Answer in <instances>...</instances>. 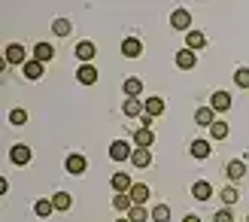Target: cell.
<instances>
[{
	"instance_id": "36",
	"label": "cell",
	"mask_w": 249,
	"mask_h": 222,
	"mask_svg": "<svg viewBox=\"0 0 249 222\" xmlns=\"http://www.w3.org/2000/svg\"><path fill=\"white\" fill-rule=\"evenodd\" d=\"M182 222H201V216H195V213H189V216H185Z\"/></svg>"
},
{
	"instance_id": "3",
	"label": "cell",
	"mask_w": 249,
	"mask_h": 222,
	"mask_svg": "<svg viewBox=\"0 0 249 222\" xmlns=\"http://www.w3.org/2000/svg\"><path fill=\"white\" fill-rule=\"evenodd\" d=\"M170 24H173L177 31H185V28L192 24V12H189V9H177V12L170 16Z\"/></svg>"
},
{
	"instance_id": "34",
	"label": "cell",
	"mask_w": 249,
	"mask_h": 222,
	"mask_svg": "<svg viewBox=\"0 0 249 222\" xmlns=\"http://www.w3.org/2000/svg\"><path fill=\"white\" fill-rule=\"evenodd\" d=\"M237 198H240V192L234 189V186H228V189H222V201H225V204H237Z\"/></svg>"
},
{
	"instance_id": "32",
	"label": "cell",
	"mask_w": 249,
	"mask_h": 222,
	"mask_svg": "<svg viewBox=\"0 0 249 222\" xmlns=\"http://www.w3.org/2000/svg\"><path fill=\"white\" fill-rule=\"evenodd\" d=\"M234 82H237L240 89H249V67H240L237 73H234Z\"/></svg>"
},
{
	"instance_id": "18",
	"label": "cell",
	"mask_w": 249,
	"mask_h": 222,
	"mask_svg": "<svg viewBox=\"0 0 249 222\" xmlns=\"http://www.w3.org/2000/svg\"><path fill=\"white\" fill-rule=\"evenodd\" d=\"M131 162L137 167H149V165H152V155H149V149H134L131 152Z\"/></svg>"
},
{
	"instance_id": "1",
	"label": "cell",
	"mask_w": 249,
	"mask_h": 222,
	"mask_svg": "<svg viewBox=\"0 0 249 222\" xmlns=\"http://www.w3.org/2000/svg\"><path fill=\"white\" fill-rule=\"evenodd\" d=\"M122 55L124 58H140L143 55V43L137 40V37H128V40L122 43Z\"/></svg>"
},
{
	"instance_id": "35",
	"label": "cell",
	"mask_w": 249,
	"mask_h": 222,
	"mask_svg": "<svg viewBox=\"0 0 249 222\" xmlns=\"http://www.w3.org/2000/svg\"><path fill=\"white\" fill-rule=\"evenodd\" d=\"M213 222H234V216H231V210H219L213 216Z\"/></svg>"
},
{
	"instance_id": "13",
	"label": "cell",
	"mask_w": 249,
	"mask_h": 222,
	"mask_svg": "<svg viewBox=\"0 0 249 222\" xmlns=\"http://www.w3.org/2000/svg\"><path fill=\"white\" fill-rule=\"evenodd\" d=\"M43 70H46V67H43V61H36V58H34V61H28V64H24V76H28V79H40V76H43Z\"/></svg>"
},
{
	"instance_id": "12",
	"label": "cell",
	"mask_w": 249,
	"mask_h": 222,
	"mask_svg": "<svg viewBox=\"0 0 249 222\" xmlns=\"http://www.w3.org/2000/svg\"><path fill=\"white\" fill-rule=\"evenodd\" d=\"M195 122H197V125H213V122H216V110L213 107H201L195 113Z\"/></svg>"
},
{
	"instance_id": "10",
	"label": "cell",
	"mask_w": 249,
	"mask_h": 222,
	"mask_svg": "<svg viewBox=\"0 0 249 222\" xmlns=\"http://www.w3.org/2000/svg\"><path fill=\"white\" fill-rule=\"evenodd\" d=\"M6 61H9V64H21V61H24V46H18V43L6 46ZM21 67H24V64H21Z\"/></svg>"
},
{
	"instance_id": "16",
	"label": "cell",
	"mask_w": 249,
	"mask_h": 222,
	"mask_svg": "<svg viewBox=\"0 0 249 222\" xmlns=\"http://www.w3.org/2000/svg\"><path fill=\"white\" fill-rule=\"evenodd\" d=\"M52 55H55V49L49 46V43H36V46H34V58H36V61H43V64H46V61L52 58Z\"/></svg>"
},
{
	"instance_id": "19",
	"label": "cell",
	"mask_w": 249,
	"mask_h": 222,
	"mask_svg": "<svg viewBox=\"0 0 249 222\" xmlns=\"http://www.w3.org/2000/svg\"><path fill=\"white\" fill-rule=\"evenodd\" d=\"M128 195H131V201H134V204H143V201L149 198V186L137 183V186H131V192H128Z\"/></svg>"
},
{
	"instance_id": "20",
	"label": "cell",
	"mask_w": 249,
	"mask_h": 222,
	"mask_svg": "<svg viewBox=\"0 0 249 222\" xmlns=\"http://www.w3.org/2000/svg\"><path fill=\"white\" fill-rule=\"evenodd\" d=\"M161 113H164V101H161V97H149V101H146V116H161Z\"/></svg>"
},
{
	"instance_id": "22",
	"label": "cell",
	"mask_w": 249,
	"mask_h": 222,
	"mask_svg": "<svg viewBox=\"0 0 249 222\" xmlns=\"http://www.w3.org/2000/svg\"><path fill=\"white\" fill-rule=\"evenodd\" d=\"M210 155V140H192V158H207Z\"/></svg>"
},
{
	"instance_id": "14",
	"label": "cell",
	"mask_w": 249,
	"mask_h": 222,
	"mask_svg": "<svg viewBox=\"0 0 249 222\" xmlns=\"http://www.w3.org/2000/svg\"><path fill=\"white\" fill-rule=\"evenodd\" d=\"M152 131H149V128H140V131H137L134 134V143H137V149H146V146H152Z\"/></svg>"
},
{
	"instance_id": "17",
	"label": "cell",
	"mask_w": 249,
	"mask_h": 222,
	"mask_svg": "<svg viewBox=\"0 0 249 222\" xmlns=\"http://www.w3.org/2000/svg\"><path fill=\"white\" fill-rule=\"evenodd\" d=\"M185 46H189L192 52H195V49H204V46H207V37H204L201 31H192L189 37H185Z\"/></svg>"
},
{
	"instance_id": "5",
	"label": "cell",
	"mask_w": 249,
	"mask_h": 222,
	"mask_svg": "<svg viewBox=\"0 0 249 222\" xmlns=\"http://www.w3.org/2000/svg\"><path fill=\"white\" fill-rule=\"evenodd\" d=\"M9 158H12V165H28L31 162V149H28V146H12V149H9Z\"/></svg>"
},
{
	"instance_id": "29",
	"label": "cell",
	"mask_w": 249,
	"mask_h": 222,
	"mask_svg": "<svg viewBox=\"0 0 249 222\" xmlns=\"http://www.w3.org/2000/svg\"><path fill=\"white\" fill-rule=\"evenodd\" d=\"M52 210H55L52 201H36V204H34V213H36V216H49Z\"/></svg>"
},
{
	"instance_id": "21",
	"label": "cell",
	"mask_w": 249,
	"mask_h": 222,
	"mask_svg": "<svg viewBox=\"0 0 249 222\" xmlns=\"http://www.w3.org/2000/svg\"><path fill=\"white\" fill-rule=\"evenodd\" d=\"M225 174H228V180H234V183H237V180H240V177L246 174V165H243V162H228Z\"/></svg>"
},
{
	"instance_id": "27",
	"label": "cell",
	"mask_w": 249,
	"mask_h": 222,
	"mask_svg": "<svg viewBox=\"0 0 249 222\" xmlns=\"http://www.w3.org/2000/svg\"><path fill=\"white\" fill-rule=\"evenodd\" d=\"M140 92H143L140 79H124V94H128V97H140Z\"/></svg>"
},
{
	"instance_id": "7",
	"label": "cell",
	"mask_w": 249,
	"mask_h": 222,
	"mask_svg": "<svg viewBox=\"0 0 249 222\" xmlns=\"http://www.w3.org/2000/svg\"><path fill=\"white\" fill-rule=\"evenodd\" d=\"M76 79H79L82 85H94V82H97V70H94L91 64H82V67L76 70Z\"/></svg>"
},
{
	"instance_id": "31",
	"label": "cell",
	"mask_w": 249,
	"mask_h": 222,
	"mask_svg": "<svg viewBox=\"0 0 249 222\" xmlns=\"http://www.w3.org/2000/svg\"><path fill=\"white\" fill-rule=\"evenodd\" d=\"M52 204H55V210H67V207H70V195L67 192H58L55 198H52Z\"/></svg>"
},
{
	"instance_id": "4",
	"label": "cell",
	"mask_w": 249,
	"mask_h": 222,
	"mask_svg": "<svg viewBox=\"0 0 249 222\" xmlns=\"http://www.w3.org/2000/svg\"><path fill=\"white\" fill-rule=\"evenodd\" d=\"M94 52H97V49H94V43H89V40H85V43H76V58L82 61V64H91Z\"/></svg>"
},
{
	"instance_id": "33",
	"label": "cell",
	"mask_w": 249,
	"mask_h": 222,
	"mask_svg": "<svg viewBox=\"0 0 249 222\" xmlns=\"http://www.w3.org/2000/svg\"><path fill=\"white\" fill-rule=\"evenodd\" d=\"M9 122H12V125H24V122H28V113H24L21 107H16V110L9 113Z\"/></svg>"
},
{
	"instance_id": "37",
	"label": "cell",
	"mask_w": 249,
	"mask_h": 222,
	"mask_svg": "<svg viewBox=\"0 0 249 222\" xmlns=\"http://www.w3.org/2000/svg\"><path fill=\"white\" fill-rule=\"evenodd\" d=\"M116 222H131V219H116Z\"/></svg>"
},
{
	"instance_id": "24",
	"label": "cell",
	"mask_w": 249,
	"mask_h": 222,
	"mask_svg": "<svg viewBox=\"0 0 249 222\" xmlns=\"http://www.w3.org/2000/svg\"><path fill=\"white\" fill-rule=\"evenodd\" d=\"M113 207H116V210H131V207H134L131 195H128V192H116V198H113Z\"/></svg>"
},
{
	"instance_id": "28",
	"label": "cell",
	"mask_w": 249,
	"mask_h": 222,
	"mask_svg": "<svg viewBox=\"0 0 249 222\" xmlns=\"http://www.w3.org/2000/svg\"><path fill=\"white\" fill-rule=\"evenodd\" d=\"M52 31H55L58 37H67V34H70V21H67V18H55V21H52Z\"/></svg>"
},
{
	"instance_id": "11",
	"label": "cell",
	"mask_w": 249,
	"mask_h": 222,
	"mask_svg": "<svg viewBox=\"0 0 249 222\" xmlns=\"http://www.w3.org/2000/svg\"><path fill=\"white\" fill-rule=\"evenodd\" d=\"M177 67H182V70L195 67V52H192V49H179V52H177Z\"/></svg>"
},
{
	"instance_id": "2",
	"label": "cell",
	"mask_w": 249,
	"mask_h": 222,
	"mask_svg": "<svg viewBox=\"0 0 249 222\" xmlns=\"http://www.w3.org/2000/svg\"><path fill=\"white\" fill-rule=\"evenodd\" d=\"M131 146L124 140H113V146H109V155H113V162H124V158H131Z\"/></svg>"
},
{
	"instance_id": "30",
	"label": "cell",
	"mask_w": 249,
	"mask_h": 222,
	"mask_svg": "<svg viewBox=\"0 0 249 222\" xmlns=\"http://www.w3.org/2000/svg\"><path fill=\"white\" fill-rule=\"evenodd\" d=\"M152 219H155V222H170V210H167V204H158L155 210H152Z\"/></svg>"
},
{
	"instance_id": "15",
	"label": "cell",
	"mask_w": 249,
	"mask_h": 222,
	"mask_svg": "<svg viewBox=\"0 0 249 222\" xmlns=\"http://www.w3.org/2000/svg\"><path fill=\"white\" fill-rule=\"evenodd\" d=\"M146 113V104H140L137 97H128L124 101V116H143Z\"/></svg>"
},
{
	"instance_id": "9",
	"label": "cell",
	"mask_w": 249,
	"mask_h": 222,
	"mask_svg": "<svg viewBox=\"0 0 249 222\" xmlns=\"http://www.w3.org/2000/svg\"><path fill=\"white\" fill-rule=\"evenodd\" d=\"M64 167L70 170V174H82V170L89 167V162H85L82 155H67V162H64Z\"/></svg>"
},
{
	"instance_id": "26",
	"label": "cell",
	"mask_w": 249,
	"mask_h": 222,
	"mask_svg": "<svg viewBox=\"0 0 249 222\" xmlns=\"http://www.w3.org/2000/svg\"><path fill=\"white\" fill-rule=\"evenodd\" d=\"M113 189L116 192H131V177L128 174H113Z\"/></svg>"
},
{
	"instance_id": "23",
	"label": "cell",
	"mask_w": 249,
	"mask_h": 222,
	"mask_svg": "<svg viewBox=\"0 0 249 222\" xmlns=\"http://www.w3.org/2000/svg\"><path fill=\"white\" fill-rule=\"evenodd\" d=\"M149 216H152V213H149V210H146L143 204H134L131 210H128V219H131V222H146Z\"/></svg>"
},
{
	"instance_id": "25",
	"label": "cell",
	"mask_w": 249,
	"mask_h": 222,
	"mask_svg": "<svg viewBox=\"0 0 249 222\" xmlns=\"http://www.w3.org/2000/svg\"><path fill=\"white\" fill-rule=\"evenodd\" d=\"M210 137H216V140H222V137H228V122H222V119H216L213 125H210Z\"/></svg>"
},
{
	"instance_id": "6",
	"label": "cell",
	"mask_w": 249,
	"mask_h": 222,
	"mask_svg": "<svg viewBox=\"0 0 249 222\" xmlns=\"http://www.w3.org/2000/svg\"><path fill=\"white\" fill-rule=\"evenodd\" d=\"M192 195H195L197 201H210V195H213V186H210L207 180H197L195 186H192Z\"/></svg>"
},
{
	"instance_id": "8",
	"label": "cell",
	"mask_w": 249,
	"mask_h": 222,
	"mask_svg": "<svg viewBox=\"0 0 249 222\" xmlns=\"http://www.w3.org/2000/svg\"><path fill=\"white\" fill-rule=\"evenodd\" d=\"M216 110V113H225V110L231 107V94L228 92H213V104H210Z\"/></svg>"
}]
</instances>
